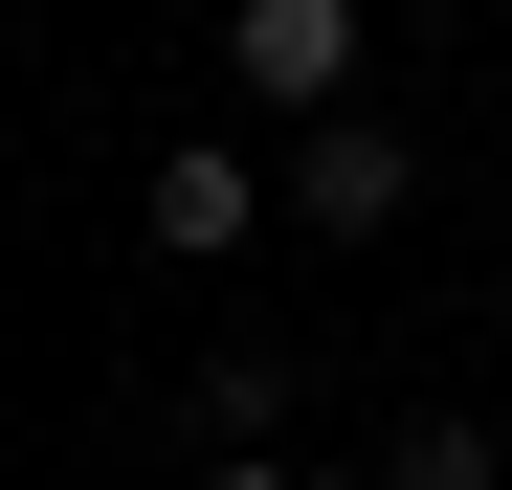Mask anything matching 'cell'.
Instances as JSON below:
<instances>
[{
    "label": "cell",
    "instance_id": "6da1fadb",
    "mask_svg": "<svg viewBox=\"0 0 512 490\" xmlns=\"http://www.w3.org/2000/svg\"><path fill=\"white\" fill-rule=\"evenodd\" d=\"M268 201H290L312 245H379V223L423 201V156H401V112H357V90H334V112L290 134V179H268Z\"/></svg>",
    "mask_w": 512,
    "mask_h": 490
},
{
    "label": "cell",
    "instance_id": "7a4b0ae2",
    "mask_svg": "<svg viewBox=\"0 0 512 490\" xmlns=\"http://www.w3.org/2000/svg\"><path fill=\"white\" fill-rule=\"evenodd\" d=\"M223 67L268 112H334V90H357V0H223Z\"/></svg>",
    "mask_w": 512,
    "mask_h": 490
},
{
    "label": "cell",
    "instance_id": "3957f363",
    "mask_svg": "<svg viewBox=\"0 0 512 490\" xmlns=\"http://www.w3.org/2000/svg\"><path fill=\"white\" fill-rule=\"evenodd\" d=\"M134 223L179 245V268H223V245L268 223V156H223V134H179V156H156V179H134Z\"/></svg>",
    "mask_w": 512,
    "mask_h": 490
},
{
    "label": "cell",
    "instance_id": "277c9868",
    "mask_svg": "<svg viewBox=\"0 0 512 490\" xmlns=\"http://www.w3.org/2000/svg\"><path fill=\"white\" fill-rule=\"evenodd\" d=\"M290 424V357H201V446H268Z\"/></svg>",
    "mask_w": 512,
    "mask_h": 490
},
{
    "label": "cell",
    "instance_id": "5b68a950",
    "mask_svg": "<svg viewBox=\"0 0 512 490\" xmlns=\"http://www.w3.org/2000/svg\"><path fill=\"white\" fill-rule=\"evenodd\" d=\"M401 490H490V424H468V401H423V424H401Z\"/></svg>",
    "mask_w": 512,
    "mask_h": 490
},
{
    "label": "cell",
    "instance_id": "8992f818",
    "mask_svg": "<svg viewBox=\"0 0 512 490\" xmlns=\"http://www.w3.org/2000/svg\"><path fill=\"white\" fill-rule=\"evenodd\" d=\"M201 490H290V468H268V446H201Z\"/></svg>",
    "mask_w": 512,
    "mask_h": 490
},
{
    "label": "cell",
    "instance_id": "52a82bcc",
    "mask_svg": "<svg viewBox=\"0 0 512 490\" xmlns=\"http://www.w3.org/2000/svg\"><path fill=\"white\" fill-rule=\"evenodd\" d=\"M490 179H512V134H490Z\"/></svg>",
    "mask_w": 512,
    "mask_h": 490
}]
</instances>
